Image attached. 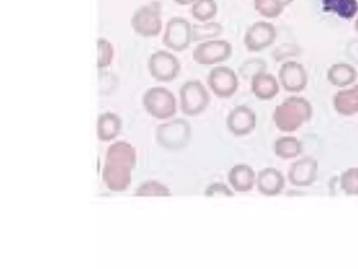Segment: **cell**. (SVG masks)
Instances as JSON below:
<instances>
[{"mask_svg": "<svg viewBox=\"0 0 358 269\" xmlns=\"http://www.w3.org/2000/svg\"><path fill=\"white\" fill-rule=\"evenodd\" d=\"M180 110L189 117L197 116L203 113L210 102L209 92L198 79H190L179 89Z\"/></svg>", "mask_w": 358, "mask_h": 269, "instance_id": "cell-3", "label": "cell"}, {"mask_svg": "<svg viewBox=\"0 0 358 269\" xmlns=\"http://www.w3.org/2000/svg\"><path fill=\"white\" fill-rule=\"evenodd\" d=\"M223 194L227 196H232L233 192L222 183H214L209 186L205 192V195L207 196H213L215 194Z\"/></svg>", "mask_w": 358, "mask_h": 269, "instance_id": "cell-30", "label": "cell"}, {"mask_svg": "<svg viewBox=\"0 0 358 269\" xmlns=\"http://www.w3.org/2000/svg\"><path fill=\"white\" fill-rule=\"evenodd\" d=\"M162 11V4L159 1H152L139 7L131 18L134 31L143 37L158 36L163 27Z\"/></svg>", "mask_w": 358, "mask_h": 269, "instance_id": "cell-5", "label": "cell"}, {"mask_svg": "<svg viewBox=\"0 0 358 269\" xmlns=\"http://www.w3.org/2000/svg\"><path fill=\"white\" fill-rule=\"evenodd\" d=\"M191 15L199 22H206L213 19L218 11L215 0H195L191 5Z\"/></svg>", "mask_w": 358, "mask_h": 269, "instance_id": "cell-23", "label": "cell"}, {"mask_svg": "<svg viewBox=\"0 0 358 269\" xmlns=\"http://www.w3.org/2000/svg\"><path fill=\"white\" fill-rule=\"evenodd\" d=\"M228 180L234 191L246 193L252 189L256 182V175L250 166L240 163L231 168Z\"/></svg>", "mask_w": 358, "mask_h": 269, "instance_id": "cell-19", "label": "cell"}, {"mask_svg": "<svg viewBox=\"0 0 358 269\" xmlns=\"http://www.w3.org/2000/svg\"><path fill=\"white\" fill-rule=\"evenodd\" d=\"M284 7L291 4L294 0H275Z\"/></svg>", "mask_w": 358, "mask_h": 269, "instance_id": "cell-32", "label": "cell"}, {"mask_svg": "<svg viewBox=\"0 0 358 269\" xmlns=\"http://www.w3.org/2000/svg\"><path fill=\"white\" fill-rule=\"evenodd\" d=\"M278 79L285 91L299 93L306 88L308 76L302 64L294 60H287L280 65Z\"/></svg>", "mask_w": 358, "mask_h": 269, "instance_id": "cell-12", "label": "cell"}, {"mask_svg": "<svg viewBox=\"0 0 358 269\" xmlns=\"http://www.w3.org/2000/svg\"><path fill=\"white\" fill-rule=\"evenodd\" d=\"M226 123L227 129L234 136H246L256 127V113L246 105H236L228 113Z\"/></svg>", "mask_w": 358, "mask_h": 269, "instance_id": "cell-13", "label": "cell"}, {"mask_svg": "<svg viewBox=\"0 0 358 269\" xmlns=\"http://www.w3.org/2000/svg\"><path fill=\"white\" fill-rule=\"evenodd\" d=\"M274 151L278 157L282 159H291L301 153L302 144L294 136H283L275 141Z\"/></svg>", "mask_w": 358, "mask_h": 269, "instance_id": "cell-22", "label": "cell"}, {"mask_svg": "<svg viewBox=\"0 0 358 269\" xmlns=\"http://www.w3.org/2000/svg\"><path fill=\"white\" fill-rule=\"evenodd\" d=\"M313 111L312 105L307 99L292 95L275 106L273 120L281 132H292L310 120Z\"/></svg>", "mask_w": 358, "mask_h": 269, "instance_id": "cell-2", "label": "cell"}, {"mask_svg": "<svg viewBox=\"0 0 358 269\" xmlns=\"http://www.w3.org/2000/svg\"><path fill=\"white\" fill-rule=\"evenodd\" d=\"M358 76L357 69L350 64L338 62L331 64L327 71L329 83L335 87L345 88L355 82Z\"/></svg>", "mask_w": 358, "mask_h": 269, "instance_id": "cell-18", "label": "cell"}, {"mask_svg": "<svg viewBox=\"0 0 358 269\" xmlns=\"http://www.w3.org/2000/svg\"><path fill=\"white\" fill-rule=\"evenodd\" d=\"M253 4L256 12L266 19L278 18L285 8L275 0H253Z\"/></svg>", "mask_w": 358, "mask_h": 269, "instance_id": "cell-25", "label": "cell"}, {"mask_svg": "<svg viewBox=\"0 0 358 269\" xmlns=\"http://www.w3.org/2000/svg\"><path fill=\"white\" fill-rule=\"evenodd\" d=\"M148 67L150 76L155 80L161 83H170L179 76L181 63L171 52L158 50L150 56Z\"/></svg>", "mask_w": 358, "mask_h": 269, "instance_id": "cell-9", "label": "cell"}, {"mask_svg": "<svg viewBox=\"0 0 358 269\" xmlns=\"http://www.w3.org/2000/svg\"><path fill=\"white\" fill-rule=\"evenodd\" d=\"M145 111L159 120L173 117L177 112V99L173 92L164 86L148 88L143 96Z\"/></svg>", "mask_w": 358, "mask_h": 269, "instance_id": "cell-4", "label": "cell"}, {"mask_svg": "<svg viewBox=\"0 0 358 269\" xmlns=\"http://www.w3.org/2000/svg\"><path fill=\"white\" fill-rule=\"evenodd\" d=\"M267 63L261 57H251L241 63L238 69V74L245 80H250L257 74L265 71Z\"/></svg>", "mask_w": 358, "mask_h": 269, "instance_id": "cell-26", "label": "cell"}, {"mask_svg": "<svg viewBox=\"0 0 358 269\" xmlns=\"http://www.w3.org/2000/svg\"><path fill=\"white\" fill-rule=\"evenodd\" d=\"M176 4L180 6L192 5L195 0H173Z\"/></svg>", "mask_w": 358, "mask_h": 269, "instance_id": "cell-31", "label": "cell"}, {"mask_svg": "<svg viewBox=\"0 0 358 269\" xmlns=\"http://www.w3.org/2000/svg\"><path fill=\"white\" fill-rule=\"evenodd\" d=\"M192 24L185 18L173 16L166 22L162 36V43L173 52L188 49L192 42Z\"/></svg>", "mask_w": 358, "mask_h": 269, "instance_id": "cell-6", "label": "cell"}, {"mask_svg": "<svg viewBox=\"0 0 358 269\" xmlns=\"http://www.w3.org/2000/svg\"><path fill=\"white\" fill-rule=\"evenodd\" d=\"M341 189L348 195H358V167H350L340 177Z\"/></svg>", "mask_w": 358, "mask_h": 269, "instance_id": "cell-27", "label": "cell"}, {"mask_svg": "<svg viewBox=\"0 0 358 269\" xmlns=\"http://www.w3.org/2000/svg\"><path fill=\"white\" fill-rule=\"evenodd\" d=\"M233 46L224 39H211L199 43L194 48L192 57L198 64L216 65L227 61L232 55Z\"/></svg>", "mask_w": 358, "mask_h": 269, "instance_id": "cell-8", "label": "cell"}, {"mask_svg": "<svg viewBox=\"0 0 358 269\" xmlns=\"http://www.w3.org/2000/svg\"><path fill=\"white\" fill-rule=\"evenodd\" d=\"M97 67L103 68L110 65L114 55L112 44L108 40L99 38L97 40Z\"/></svg>", "mask_w": 358, "mask_h": 269, "instance_id": "cell-29", "label": "cell"}, {"mask_svg": "<svg viewBox=\"0 0 358 269\" xmlns=\"http://www.w3.org/2000/svg\"><path fill=\"white\" fill-rule=\"evenodd\" d=\"M333 106L340 115L351 116L358 113V83L338 90L333 97Z\"/></svg>", "mask_w": 358, "mask_h": 269, "instance_id": "cell-17", "label": "cell"}, {"mask_svg": "<svg viewBox=\"0 0 358 269\" xmlns=\"http://www.w3.org/2000/svg\"><path fill=\"white\" fill-rule=\"evenodd\" d=\"M317 170V161L310 157H304L292 164L288 179L295 186H308L316 180Z\"/></svg>", "mask_w": 358, "mask_h": 269, "instance_id": "cell-14", "label": "cell"}, {"mask_svg": "<svg viewBox=\"0 0 358 269\" xmlns=\"http://www.w3.org/2000/svg\"><path fill=\"white\" fill-rule=\"evenodd\" d=\"M192 127L185 118H177L159 125L156 131L159 143L169 149L178 150L190 140Z\"/></svg>", "mask_w": 358, "mask_h": 269, "instance_id": "cell-7", "label": "cell"}, {"mask_svg": "<svg viewBox=\"0 0 358 269\" xmlns=\"http://www.w3.org/2000/svg\"><path fill=\"white\" fill-rule=\"evenodd\" d=\"M354 27H355L356 32L358 34V16L357 17V18L355 21Z\"/></svg>", "mask_w": 358, "mask_h": 269, "instance_id": "cell-33", "label": "cell"}, {"mask_svg": "<svg viewBox=\"0 0 358 269\" xmlns=\"http://www.w3.org/2000/svg\"><path fill=\"white\" fill-rule=\"evenodd\" d=\"M136 195L170 196L171 193L164 184L157 181H148L136 190Z\"/></svg>", "mask_w": 358, "mask_h": 269, "instance_id": "cell-28", "label": "cell"}, {"mask_svg": "<svg viewBox=\"0 0 358 269\" xmlns=\"http://www.w3.org/2000/svg\"><path fill=\"white\" fill-rule=\"evenodd\" d=\"M135 160V149L129 143L118 142L109 146L103 170V179L108 188L121 191L129 186Z\"/></svg>", "mask_w": 358, "mask_h": 269, "instance_id": "cell-1", "label": "cell"}, {"mask_svg": "<svg viewBox=\"0 0 358 269\" xmlns=\"http://www.w3.org/2000/svg\"><path fill=\"white\" fill-rule=\"evenodd\" d=\"M121 120L116 114L107 112L101 114L97 121V133L102 141H110L120 132Z\"/></svg>", "mask_w": 358, "mask_h": 269, "instance_id": "cell-20", "label": "cell"}, {"mask_svg": "<svg viewBox=\"0 0 358 269\" xmlns=\"http://www.w3.org/2000/svg\"><path fill=\"white\" fill-rule=\"evenodd\" d=\"M325 10L336 13L340 18L350 19L358 11L356 0H324Z\"/></svg>", "mask_w": 358, "mask_h": 269, "instance_id": "cell-24", "label": "cell"}, {"mask_svg": "<svg viewBox=\"0 0 358 269\" xmlns=\"http://www.w3.org/2000/svg\"><path fill=\"white\" fill-rule=\"evenodd\" d=\"M224 32L222 25L218 22L209 21L206 22L193 23L192 35L193 43H200L211 39H217Z\"/></svg>", "mask_w": 358, "mask_h": 269, "instance_id": "cell-21", "label": "cell"}, {"mask_svg": "<svg viewBox=\"0 0 358 269\" xmlns=\"http://www.w3.org/2000/svg\"><path fill=\"white\" fill-rule=\"evenodd\" d=\"M207 84L210 90L220 99H229L238 90L239 79L237 73L231 67L217 65L207 75Z\"/></svg>", "mask_w": 358, "mask_h": 269, "instance_id": "cell-10", "label": "cell"}, {"mask_svg": "<svg viewBox=\"0 0 358 269\" xmlns=\"http://www.w3.org/2000/svg\"><path fill=\"white\" fill-rule=\"evenodd\" d=\"M280 85L278 79L266 71L255 74L250 79L252 93L262 101H268L275 97L280 92Z\"/></svg>", "mask_w": 358, "mask_h": 269, "instance_id": "cell-15", "label": "cell"}, {"mask_svg": "<svg viewBox=\"0 0 358 269\" xmlns=\"http://www.w3.org/2000/svg\"><path fill=\"white\" fill-rule=\"evenodd\" d=\"M277 37L275 26L268 21L253 22L245 32L243 44L248 51L259 53L273 44Z\"/></svg>", "mask_w": 358, "mask_h": 269, "instance_id": "cell-11", "label": "cell"}, {"mask_svg": "<svg viewBox=\"0 0 358 269\" xmlns=\"http://www.w3.org/2000/svg\"><path fill=\"white\" fill-rule=\"evenodd\" d=\"M258 191L266 196L279 194L285 186V179L278 170L266 167L259 171L256 179Z\"/></svg>", "mask_w": 358, "mask_h": 269, "instance_id": "cell-16", "label": "cell"}]
</instances>
